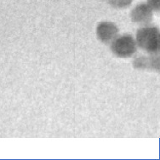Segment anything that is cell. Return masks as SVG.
I'll list each match as a JSON object with an SVG mask.
<instances>
[{
	"mask_svg": "<svg viewBox=\"0 0 160 160\" xmlns=\"http://www.w3.org/2000/svg\"><path fill=\"white\" fill-rule=\"evenodd\" d=\"M134 68L138 70H152L159 71V56L158 54H154L149 56H140L134 60Z\"/></svg>",
	"mask_w": 160,
	"mask_h": 160,
	"instance_id": "cell-5",
	"label": "cell"
},
{
	"mask_svg": "<svg viewBox=\"0 0 160 160\" xmlns=\"http://www.w3.org/2000/svg\"><path fill=\"white\" fill-rule=\"evenodd\" d=\"M133 0H108V3L115 9H125L129 7Z\"/></svg>",
	"mask_w": 160,
	"mask_h": 160,
	"instance_id": "cell-6",
	"label": "cell"
},
{
	"mask_svg": "<svg viewBox=\"0 0 160 160\" xmlns=\"http://www.w3.org/2000/svg\"><path fill=\"white\" fill-rule=\"evenodd\" d=\"M136 45L149 55L158 54L160 49L159 29L156 27L144 26L137 30L136 35Z\"/></svg>",
	"mask_w": 160,
	"mask_h": 160,
	"instance_id": "cell-1",
	"label": "cell"
},
{
	"mask_svg": "<svg viewBox=\"0 0 160 160\" xmlns=\"http://www.w3.org/2000/svg\"><path fill=\"white\" fill-rule=\"evenodd\" d=\"M147 4L151 8L152 11L155 12L159 11V0H148Z\"/></svg>",
	"mask_w": 160,
	"mask_h": 160,
	"instance_id": "cell-7",
	"label": "cell"
},
{
	"mask_svg": "<svg viewBox=\"0 0 160 160\" xmlns=\"http://www.w3.org/2000/svg\"><path fill=\"white\" fill-rule=\"evenodd\" d=\"M153 17V11L147 3H139L130 13V19L133 23L139 26H148L151 23Z\"/></svg>",
	"mask_w": 160,
	"mask_h": 160,
	"instance_id": "cell-3",
	"label": "cell"
},
{
	"mask_svg": "<svg viewBox=\"0 0 160 160\" xmlns=\"http://www.w3.org/2000/svg\"><path fill=\"white\" fill-rule=\"evenodd\" d=\"M111 50L119 58L131 57L137 50L136 40L129 34L118 36L111 43Z\"/></svg>",
	"mask_w": 160,
	"mask_h": 160,
	"instance_id": "cell-2",
	"label": "cell"
},
{
	"mask_svg": "<svg viewBox=\"0 0 160 160\" xmlns=\"http://www.w3.org/2000/svg\"><path fill=\"white\" fill-rule=\"evenodd\" d=\"M118 28L111 22H100L96 27V36L104 43H111L118 36Z\"/></svg>",
	"mask_w": 160,
	"mask_h": 160,
	"instance_id": "cell-4",
	"label": "cell"
}]
</instances>
